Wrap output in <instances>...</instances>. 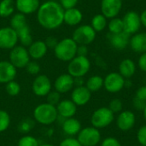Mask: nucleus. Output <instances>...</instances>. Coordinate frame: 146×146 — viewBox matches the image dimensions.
<instances>
[{
    "label": "nucleus",
    "instance_id": "nucleus-1",
    "mask_svg": "<svg viewBox=\"0 0 146 146\" xmlns=\"http://www.w3.org/2000/svg\"><path fill=\"white\" fill-rule=\"evenodd\" d=\"M64 9L54 0L42 3L36 12L38 25L46 30H56L63 24Z\"/></svg>",
    "mask_w": 146,
    "mask_h": 146
},
{
    "label": "nucleus",
    "instance_id": "nucleus-2",
    "mask_svg": "<svg viewBox=\"0 0 146 146\" xmlns=\"http://www.w3.org/2000/svg\"><path fill=\"white\" fill-rule=\"evenodd\" d=\"M78 44L72 38H64L58 41L54 48L56 57L62 62H70L77 56Z\"/></svg>",
    "mask_w": 146,
    "mask_h": 146
},
{
    "label": "nucleus",
    "instance_id": "nucleus-3",
    "mask_svg": "<svg viewBox=\"0 0 146 146\" xmlns=\"http://www.w3.org/2000/svg\"><path fill=\"white\" fill-rule=\"evenodd\" d=\"M58 113L56 107L48 103L41 104L38 105L33 111L34 119L40 124L50 125L56 121L57 119Z\"/></svg>",
    "mask_w": 146,
    "mask_h": 146
},
{
    "label": "nucleus",
    "instance_id": "nucleus-4",
    "mask_svg": "<svg viewBox=\"0 0 146 146\" xmlns=\"http://www.w3.org/2000/svg\"><path fill=\"white\" fill-rule=\"evenodd\" d=\"M91 68V62L87 56H76L68 65V74L74 78L84 77Z\"/></svg>",
    "mask_w": 146,
    "mask_h": 146
},
{
    "label": "nucleus",
    "instance_id": "nucleus-5",
    "mask_svg": "<svg viewBox=\"0 0 146 146\" xmlns=\"http://www.w3.org/2000/svg\"><path fill=\"white\" fill-rule=\"evenodd\" d=\"M115 120V114L108 107H101L96 110L91 118L92 127L102 129L109 127Z\"/></svg>",
    "mask_w": 146,
    "mask_h": 146
},
{
    "label": "nucleus",
    "instance_id": "nucleus-6",
    "mask_svg": "<svg viewBox=\"0 0 146 146\" xmlns=\"http://www.w3.org/2000/svg\"><path fill=\"white\" fill-rule=\"evenodd\" d=\"M97 36V33L92 27L91 25L84 24L79 25L72 34V38L75 41L77 44L88 45L92 44Z\"/></svg>",
    "mask_w": 146,
    "mask_h": 146
},
{
    "label": "nucleus",
    "instance_id": "nucleus-7",
    "mask_svg": "<svg viewBox=\"0 0 146 146\" xmlns=\"http://www.w3.org/2000/svg\"><path fill=\"white\" fill-rule=\"evenodd\" d=\"M9 58L16 68H25L31 59L27 48L21 44H17L10 50Z\"/></svg>",
    "mask_w": 146,
    "mask_h": 146
},
{
    "label": "nucleus",
    "instance_id": "nucleus-8",
    "mask_svg": "<svg viewBox=\"0 0 146 146\" xmlns=\"http://www.w3.org/2000/svg\"><path fill=\"white\" fill-rule=\"evenodd\" d=\"M77 139L82 146H97L101 141V133L99 129L88 127L80 131Z\"/></svg>",
    "mask_w": 146,
    "mask_h": 146
},
{
    "label": "nucleus",
    "instance_id": "nucleus-9",
    "mask_svg": "<svg viewBox=\"0 0 146 146\" xmlns=\"http://www.w3.org/2000/svg\"><path fill=\"white\" fill-rule=\"evenodd\" d=\"M121 19L123 22L124 32H126L131 36L139 33L142 24L140 20V15L138 12L130 10L127 12Z\"/></svg>",
    "mask_w": 146,
    "mask_h": 146
},
{
    "label": "nucleus",
    "instance_id": "nucleus-10",
    "mask_svg": "<svg viewBox=\"0 0 146 146\" xmlns=\"http://www.w3.org/2000/svg\"><path fill=\"white\" fill-rule=\"evenodd\" d=\"M18 36L15 29L9 27H0V50H11L18 44Z\"/></svg>",
    "mask_w": 146,
    "mask_h": 146
},
{
    "label": "nucleus",
    "instance_id": "nucleus-11",
    "mask_svg": "<svg viewBox=\"0 0 146 146\" xmlns=\"http://www.w3.org/2000/svg\"><path fill=\"white\" fill-rule=\"evenodd\" d=\"M125 80L118 72H112L104 79V87L110 93H117L125 87Z\"/></svg>",
    "mask_w": 146,
    "mask_h": 146
},
{
    "label": "nucleus",
    "instance_id": "nucleus-12",
    "mask_svg": "<svg viewBox=\"0 0 146 146\" xmlns=\"http://www.w3.org/2000/svg\"><path fill=\"white\" fill-rule=\"evenodd\" d=\"M51 90V82L50 78L45 74L38 75L33 81L32 91L33 92L39 97L47 96Z\"/></svg>",
    "mask_w": 146,
    "mask_h": 146
},
{
    "label": "nucleus",
    "instance_id": "nucleus-13",
    "mask_svg": "<svg viewBox=\"0 0 146 146\" xmlns=\"http://www.w3.org/2000/svg\"><path fill=\"white\" fill-rule=\"evenodd\" d=\"M122 0H102L101 1V14L107 19L116 17L122 9Z\"/></svg>",
    "mask_w": 146,
    "mask_h": 146
},
{
    "label": "nucleus",
    "instance_id": "nucleus-14",
    "mask_svg": "<svg viewBox=\"0 0 146 146\" xmlns=\"http://www.w3.org/2000/svg\"><path fill=\"white\" fill-rule=\"evenodd\" d=\"M116 126L122 132L130 131L136 123L135 114L131 110H124L120 112L116 118Z\"/></svg>",
    "mask_w": 146,
    "mask_h": 146
},
{
    "label": "nucleus",
    "instance_id": "nucleus-15",
    "mask_svg": "<svg viewBox=\"0 0 146 146\" xmlns=\"http://www.w3.org/2000/svg\"><path fill=\"white\" fill-rule=\"evenodd\" d=\"M131 35L126 32H121L119 33H110L108 34V38L110 45L118 50H122L129 45Z\"/></svg>",
    "mask_w": 146,
    "mask_h": 146
},
{
    "label": "nucleus",
    "instance_id": "nucleus-16",
    "mask_svg": "<svg viewBox=\"0 0 146 146\" xmlns=\"http://www.w3.org/2000/svg\"><path fill=\"white\" fill-rule=\"evenodd\" d=\"M15 9L25 15H30L37 12L41 3L40 0H15Z\"/></svg>",
    "mask_w": 146,
    "mask_h": 146
},
{
    "label": "nucleus",
    "instance_id": "nucleus-17",
    "mask_svg": "<svg viewBox=\"0 0 146 146\" xmlns=\"http://www.w3.org/2000/svg\"><path fill=\"white\" fill-rule=\"evenodd\" d=\"M17 68L9 61H0V83L7 84L15 80L17 74Z\"/></svg>",
    "mask_w": 146,
    "mask_h": 146
},
{
    "label": "nucleus",
    "instance_id": "nucleus-18",
    "mask_svg": "<svg viewBox=\"0 0 146 146\" xmlns=\"http://www.w3.org/2000/svg\"><path fill=\"white\" fill-rule=\"evenodd\" d=\"M92 98V92L86 88V86H76L71 94V100L76 104V106L86 105Z\"/></svg>",
    "mask_w": 146,
    "mask_h": 146
},
{
    "label": "nucleus",
    "instance_id": "nucleus-19",
    "mask_svg": "<svg viewBox=\"0 0 146 146\" xmlns=\"http://www.w3.org/2000/svg\"><path fill=\"white\" fill-rule=\"evenodd\" d=\"M74 86V77H72L69 74H62L55 80V90L60 94L67 93L68 92L71 91Z\"/></svg>",
    "mask_w": 146,
    "mask_h": 146
},
{
    "label": "nucleus",
    "instance_id": "nucleus-20",
    "mask_svg": "<svg viewBox=\"0 0 146 146\" xmlns=\"http://www.w3.org/2000/svg\"><path fill=\"white\" fill-rule=\"evenodd\" d=\"M83 20V13L78 8H72L64 10L63 23L70 27L79 26Z\"/></svg>",
    "mask_w": 146,
    "mask_h": 146
},
{
    "label": "nucleus",
    "instance_id": "nucleus-21",
    "mask_svg": "<svg viewBox=\"0 0 146 146\" xmlns=\"http://www.w3.org/2000/svg\"><path fill=\"white\" fill-rule=\"evenodd\" d=\"M27 50L31 58L33 60H39L46 55L48 47L43 40H33V42L27 47Z\"/></svg>",
    "mask_w": 146,
    "mask_h": 146
},
{
    "label": "nucleus",
    "instance_id": "nucleus-22",
    "mask_svg": "<svg viewBox=\"0 0 146 146\" xmlns=\"http://www.w3.org/2000/svg\"><path fill=\"white\" fill-rule=\"evenodd\" d=\"M58 115L64 119L73 117L77 111V106L72 100H62L56 105Z\"/></svg>",
    "mask_w": 146,
    "mask_h": 146
},
{
    "label": "nucleus",
    "instance_id": "nucleus-23",
    "mask_svg": "<svg viewBox=\"0 0 146 146\" xmlns=\"http://www.w3.org/2000/svg\"><path fill=\"white\" fill-rule=\"evenodd\" d=\"M129 45L136 53L146 52V33H137L131 36Z\"/></svg>",
    "mask_w": 146,
    "mask_h": 146
},
{
    "label": "nucleus",
    "instance_id": "nucleus-24",
    "mask_svg": "<svg viewBox=\"0 0 146 146\" xmlns=\"http://www.w3.org/2000/svg\"><path fill=\"white\" fill-rule=\"evenodd\" d=\"M118 68H119L118 73L126 80L132 78L136 73V64L130 58L123 59L120 62Z\"/></svg>",
    "mask_w": 146,
    "mask_h": 146
},
{
    "label": "nucleus",
    "instance_id": "nucleus-25",
    "mask_svg": "<svg viewBox=\"0 0 146 146\" xmlns=\"http://www.w3.org/2000/svg\"><path fill=\"white\" fill-rule=\"evenodd\" d=\"M62 130L66 134L69 136L78 135V133L81 130V124L77 119L74 117L68 118L65 119L62 123Z\"/></svg>",
    "mask_w": 146,
    "mask_h": 146
},
{
    "label": "nucleus",
    "instance_id": "nucleus-26",
    "mask_svg": "<svg viewBox=\"0 0 146 146\" xmlns=\"http://www.w3.org/2000/svg\"><path fill=\"white\" fill-rule=\"evenodd\" d=\"M16 33L18 36V41L20 42L21 45L27 48L33 42V38L31 33V29L28 24L21 27V29L17 30Z\"/></svg>",
    "mask_w": 146,
    "mask_h": 146
},
{
    "label": "nucleus",
    "instance_id": "nucleus-27",
    "mask_svg": "<svg viewBox=\"0 0 146 146\" xmlns=\"http://www.w3.org/2000/svg\"><path fill=\"white\" fill-rule=\"evenodd\" d=\"M15 11V0H0V17H11Z\"/></svg>",
    "mask_w": 146,
    "mask_h": 146
},
{
    "label": "nucleus",
    "instance_id": "nucleus-28",
    "mask_svg": "<svg viewBox=\"0 0 146 146\" xmlns=\"http://www.w3.org/2000/svg\"><path fill=\"white\" fill-rule=\"evenodd\" d=\"M108 19L102 14L95 15L91 21V26L96 33L103 32L108 26Z\"/></svg>",
    "mask_w": 146,
    "mask_h": 146
},
{
    "label": "nucleus",
    "instance_id": "nucleus-29",
    "mask_svg": "<svg viewBox=\"0 0 146 146\" xmlns=\"http://www.w3.org/2000/svg\"><path fill=\"white\" fill-rule=\"evenodd\" d=\"M26 25H27V15L21 13H15L9 19V27L15 29V31L21 29Z\"/></svg>",
    "mask_w": 146,
    "mask_h": 146
},
{
    "label": "nucleus",
    "instance_id": "nucleus-30",
    "mask_svg": "<svg viewBox=\"0 0 146 146\" xmlns=\"http://www.w3.org/2000/svg\"><path fill=\"white\" fill-rule=\"evenodd\" d=\"M86 86L92 93L96 92L104 86V78L100 75H92L86 80Z\"/></svg>",
    "mask_w": 146,
    "mask_h": 146
},
{
    "label": "nucleus",
    "instance_id": "nucleus-31",
    "mask_svg": "<svg viewBox=\"0 0 146 146\" xmlns=\"http://www.w3.org/2000/svg\"><path fill=\"white\" fill-rule=\"evenodd\" d=\"M110 33H119L124 31L123 22L121 18L115 17L110 20L107 26Z\"/></svg>",
    "mask_w": 146,
    "mask_h": 146
},
{
    "label": "nucleus",
    "instance_id": "nucleus-32",
    "mask_svg": "<svg viewBox=\"0 0 146 146\" xmlns=\"http://www.w3.org/2000/svg\"><path fill=\"white\" fill-rule=\"evenodd\" d=\"M5 90L7 92V93L9 96H16L20 93L21 92V86L19 85L18 82H16L15 80H12L8 82L5 85Z\"/></svg>",
    "mask_w": 146,
    "mask_h": 146
},
{
    "label": "nucleus",
    "instance_id": "nucleus-33",
    "mask_svg": "<svg viewBox=\"0 0 146 146\" xmlns=\"http://www.w3.org/2000/svg\"><path fill=\"white\" fill-rule=\"evenodd\" d=\"M9 124H10L9 115L5 110H0V133L7 130Z\"/></svg>",
    "mask_w": 146,
    "mask_h": 146
},
{
    "label": "nucleus",
    "instance_id": "nucleus-34",
    "mask_svg": "<svg viewBox=\"0 0 146 146\" xmlns=\"http://www.w3.org/2000/svg\"><path fill=\"white\" fill-rule=\"evenodd\" d=\"M17 146H39V145L34 137L27 135L19 139Z\"/></svg>",
    "mask_w": 146,
    "mask_h": 146
},
{
    "label": "nucleus",
    "instance_id": "nucleus-35",
    "mask_svg": "<svg viewBox=\"0 0 146 146\" xmlns=\"http://www.w3.org/2000/svg\"><path fill=\"white\" fill-rule=\"evenodd\" d=\"M114 114L116 113H120L122 111L123 109V104L121 102V100H120L119 98H114L110 102L109 107H108Z\"/></svg>",
    "mask_w": 146,
    "mask_h": 146
},
{
    "label": "nucleus",
    "instance_id": "nucleus-36",
    "mask_svg": "<svg viewBox=\"0 0 146 146\" xmlns=\"http://www.w3.org/2000/svg\"><path fill=\"white\" fill-rule=\"evenodd\" d=\"M47 98H46V101L48 104L53 105V106H56L59 103H60V93L56 91H53V92H50L48 94H47Z\"/></svg>",
    "mask_w": 146,
    "mask_h": 146
},
{
    "label": "nucleus",
    "instance_id": "nucleus-37",
    "mask_svg": "<svg viewBox=\"0 0 146 146\" xmlns=\"http://www.w3.org/2000/svg\"><path fill=\"white\" fill-rule=\"evenodd\" d=\"M25 68L27 72L32 75H37L40 72V65L36 61H30Z\"/></svg>",
    "mask_w": 146,
    "mask_h": 146
},
{
    "label": "nucleus",
    "instance_id": "nucleus-38",
    "mask_svg": "<svg viewBox=\"0 0 146 146\" xmlns=\"http://www.w3.org/2000/svg\"><path fill=\"white\" fill-rule=\"evenodd\" d=\"M136 137L139 145L146 146V125L142 126L138 130Z\"/></svg>",
    "mask_w": 146,
    "mask_h": 146
},
{
    "label": "nucleus",
    "instance_id": "nucleus-39",
    "mask_svg": "<svg viewBox=\"0 0 146 146\" xmlns=\"http://www.w3.org/2000/svg\"><path fill=\"white\" fill-rule=\"evenodd\" d=\"M101 146H121V144L116 138L108 137L102 141Z\"/></svg>",
    "mask_w": 146,
    "mask_h": 146
},
{
    "label": "nucleus",
    "instance_id": "nucleus-40",
    "mask_svg": "<svg viewBox=\"0 0 146 146\" xmlns=\"http://www.w3.org/2000/svg\"><path fill=\"white\" fill-rule=\"evenodd\" d=\"M58 3L65 10V9H68L72 8H75L79 3V0H59Z\"/></svg>",
    "mask_w": 146,
    "mask_h": 146
},
{
    "label": "nucleus",
    "instance_id": "nucleus-41",
    "mask_svg": "<svg viewBox=\"0 0 146 146\" xmlns=\"http://www.w3.org/2000/svg\"><path fill=\"white\" fill-rule=\"evenodd\" d=\"M33 126V123L31 120H29V119L24 120L19 124V130L23 133H27L31 130Z\"/></svg>",
    "mask_w": 146,
    "mask_h": 146
},
{
    "label": "nucleus",
    "instance_id": "nucleus-42",
    "mask_svg": "<svg viewBox=\"0 0 146 146\" xmlns=\"http://www.w3.org/2000/svg\"><path fill=\"white\" fill-rule=\"evenodd\" d=\"M59 146H82L80 145V143L78 141L77 139H74V138H68L66 139H64L63 141L61 142Z\"/></svg>",
    "mask_w": 146,
    "mask_h": 146
},
{
    "label": "nucleus",
    "instance_id": "nucleus-43",
    "mask_svg": "<svg viewBox=\"0 0 146 146\" xmlns=\"http://www.w3.org/2000/svg\"><path fill=\"white\" fill-rule=\"evenodd\" d=\"M135 98L142 100L146 103V85L145 86H140L137 91H136V94H135Z\"/></svg>",
    "mask_w": 146,
    "mask_h": 146
},
{
    "label": "nucleus",
    "instance_id": "nucleus-44",
    "mask_svg": "<svg viewBox=\"0 0 146 146\" xmlns=\"http://www.w3.org/2000/svg\"><path fill=\"white\" fill-rule=\"evenodd\" d=\"M58 41L59 40L56 38H55L53 36H49L45 38L44 43H45L46 46L48 47V49H53L54 50V48L56 46Z\"/></svg>",
    "mask_w": 146,
    "mask_h": 146
},
{
    "label": "nucleus",
    "instance_id": "nucleus-45",
    "mask_svg": "<svg viewBox=\"0 0 146 146\" xmlns=\"http://www.w3.org/2000/svg\"><path fill=\"white\" fill-rule=\"evenodd\" d=\"M138 66L141 71L146 73V52L140 54V56L138 60Z\"/></svg>",
    "mask_w": 146,
    "mask_h": 146
},
{
    "label": "nucleus",
    "instance_id": "nucleus-46",
    "mask_svg": "<svg viewBox=\"0 0 146 146\" xmlns=\"http://www.w3.org/2000/svg\"><path fill=\"white\" fill-rule=\"evenodd\" d=\"M89 52L88 47L87 45H84V44H78V48H77V56H87Z\"/></svg>",
    "mask_w": 146,
    "mask_h": 146
},
{
    "label": "nucleus",
    "instance_id": "nucleus-47",
    "mask_svg": "<svg viewBox=\"0 0 146 146\" xmlns=\"http://www.w3.org/2000/svg\"><path fill=\"white\" fill-rule=\"evenodd\" d=\"M133 106L136 110H144V109L145 108L146 103L142 101V100H139L136 98H134V100H133Z\"/></svg>",
    "mask_w": 146,
    "mask_h": 146
},
{
    "label": "nucleus",
    "instance_id": "nucleus-48",
    "mask_svg": "<svg viewBox=\"0 0 146 146\" xmlns=\"http://www.w3.org/2000/svg\"><path fill=\"white\" fill-rule=\"evenodd\" d=\"M74 86H82L84 85L83 77L74 78Z\"/></svg>",
    "mask_w": 146,
    "mask_h": 146
},
{
    "label": "nucleus",
    "instance_id": "nucleus-49",
    "mask_svg": "<svg viewBox=\"0 0 146 146\" xmlns=\"http://www.w3.org/2000/svg\"><path fill=\"white\" fill-rule=\"evenodd\" d=\"M140 20H141L142 26H144L145 27H146V9L141 12V14H140Z\"/></svg>",
    "mask_w": 146,
    "mask_h": 146
},
{
    "label": "nucleus",
    "instance_id": "nucleus-50",
    "mask_svg": "<svg viewBox=\"0 0 146 146\" xmlns=\"http://www.w3.org/2000/svg\"><path fill=\"white\" fill-rule=\"evenodd\" d=\"M131 86H132V82H131L130 79H127V80H125V87L130 88Z\"/></svg>",
    "mask_w": 146,
    "mask_h": 146
},
{
    "label": "nucleus",
    "instance_id": "nucleus-51",
    "mask_svg": "<svg viewBox=\"0 0 146 146\" xmlns=\"http://www.w3.org/2000/svg\"><path fill=\"white\" fill-rule=\"evenodd\" d=\"M143 116H144V119H145L146 122V106L145 108L144 109V110H143Z\"/></svg>",
    "mask_w": 146,
    "mask_h": 146
},
{
    "label": "nucleus",
    "instance_id": "nucleus-52",
    "mask_svg": "<svg viewBox=\"0 0 146 146\" xmlns=\"http://www.w3.org/2000/svg\"><path fill=\"white\" fill-rule=\"evenodd\" d=\"M39 146H54L53 145H50V144H44V145H41Z\"/></svg>",
    "mask_w": 146,
    "mask_h": 146
},
{
    "label": "nucleus",
    "instance_id": "nucleus-53",
    "mask_svg": "<svg viewBox=\"0 0 146 146\" xmlns=\"http://www.w3.org/2000/svg\"><path fill=\"white\" fill-rule=\"evenodd\" d=\"M139 146H142V145H139Z\"/></svg>",
    "mask_w": 146,
    "mask_h": 146
}]
</instances>
